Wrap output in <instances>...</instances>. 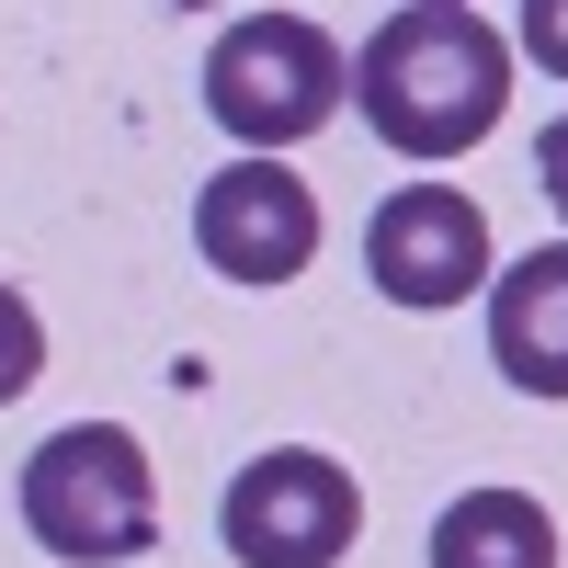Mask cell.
I'll return each mask as SVG.
<instances>
[{
	"label": "cell",
	"instance_id": "1",
	"mask_svg": "<svg viewBox=\"0 0 568 568\" xmlns=\"http://www.w3.org/2000/svg\"><path fill=\"white\" fill-rule=\"evenodd\" d=\"M353 103L398 160H466L511 103V45L466 0H398L353 58Z\"/></svg>",
	"mask_w": 568,
	"mask_h": 568
},
{
	"label": "cell",
	"instance_id": "2",
	"mask_svg": "<svg viewBox=\"0 0 568 568\" xmlns=\"http://www.w3.org/2000/svg\"><path fill=\"white\" fill-rule=\"evenodd\" d=\"M23 524L45 557L69 568H114V557H149L160 535V478H149V444L125 420H69L23 455Z\"/></svg>",
	"mask_w": 568,
	"mask_h": 568
},
{
	"label": "cell",
	"instance_id": "3",
	"mask_svg": "<svg viewBox=\"0 0 568 568\" xmlns=\"http://www.w3.org/2000/svg\"><path fill=\"white\" fill-rule=\"evenodd\" d=\"M353 91V58L329 45L307 12H251L205 45V114L240 136V149H296L342 114Z\"/></svg>",
	"mask_w": 568,
	"mask_h": 568
},
{
	"label": "cell",
	"instance_id": "4",
	"mask_svg": "<svg viewBox=\"0 0 568 568\" xmlns=\"http://www.w3.org/2000/svg\"><path fill=\"white\" fill-rule=\"evenodd\" d=\"M216 535H227V557H240V568H342L353 535H364V489H353L342 455L273 444V455H251L240 478H227Z\"/></svg>",
	"mask_w": 568,
	"mask_h": 568
},
{
	"label": "cell",
	"instance_id": "5",
	"mask_svg": "<svg viewBox=\"0 0 568 568\" xmlns=\"http://www.w3.org/2000/svg\"><path fill=\"white\" fill-rule=\"evenodd\" d=\"M194 251L227 284H296L318 262V194L284 171V149H251L194 194Z\"/></svg>",
	"mask_w": 568,
	"mask_h": 568
},
{
	"label": "cell",
	"instance_id": "6",
	"mask_svg": "<svg viewBox=\"0 0 568 568\" xmlns=\"http://www.w3.org/2000/svg\"><path fill=\"white\" fill-rule=\"evenodd\" d=\"M364 273L387 307H455L489 284V216L455 182H398L364 227Z\"/></svg>",
	"mask_w": 568,
	"mask_h": 568
},
{
	"label": "cell",
	"instance_id": "7",
	"mask_svg": "<svg viewBox=\"0 0 568 568\" xmlns=\"http://www.w3.org/2000/svg\"><path fill=\"white\" fill-rule=\"evenodd\" d=\"M489 364L524 398H568V240H535L511 273H489Z\"/></svg>",
	"mask_w": 568,
	"mask_h": 568
},
{
	"label": "cell",
	"instance_id": "8",
	"mask_svg": "<svg viewBox=\"0 0 568 568\" xmlns=\"http://www.w3.org/2000/svg\"><path fill=\"white\" fill-rule=\"evenodd\" d=\"M433 568H557V511L535 489H455L433 524Z\"/></svg>",
	"mask_w": 568,
	"mask_h": 568
},
{
	"label": "cell",
	"instance_id": "9",
	"mask_svg": "<svg viewBox=\"0 0 568 568\" xmlns=\"http://www.w3.org/2000/svg\"><path fill=\"white\" fill-rule=\"evenodd\" d=\"M34 375H45V318L12 296V284H0V409H12Z\"/></svg>",
	"mask_w": 568,
	"mask_h": 568
},
{
	"label": "cell",
	"instance_id": "10",
	"mask_svg": "<svg viewBox=\"0 0 568 568\" xmlns=\"http://www.w3.org/2000/svg\"><path fill=\"white\" fill-rule=\"evenodd\" d=\"M524 58L546 80H568V0H524Z\"/></svg>",
	"mask_w": 568,
	"mask_h": 568
},
{
	"label": "cell",
	"instance_id": "11",
	"mask_svg": "<svg viewBox=\"0 0 568 568\" xmlns=\"http://www.w3.org/2000/svg\"><path fill=\"white\" fill-rule=\"evenodd\" d=\"M535 182H546V205L568 216V114H557V125L535 136Z\"/></svg>",
	"mask_w": 568,
	"mask_h": 568
}]
</instances>
